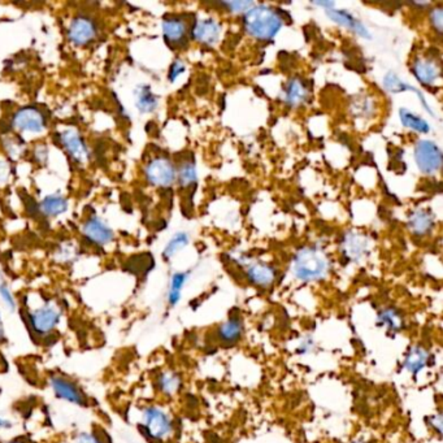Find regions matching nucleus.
Instances as JSON below:
<instances>
[{
    "mask_svg": "<svg viewBox=\"0 0 443 443\" xmlns=\"http://www.w3.org/2000/svg\"><path fill=\"white\" fill-rule=\"evenodd\" d=\"M242 333H243V325H242V321L238 317L227 320L225 324H223L218 328L217 331L218 338L224 343H234L242 337Z\"/></svg>",
    "mask_w": 443,
    "mask_h": 443,
    "instance_id": "23",
    "label": "nucleus"
},
{
    "mask_svg": "<svg viewBox=\"0 0 443 443\" xmlns=\"http://www.w3.org/2000/svg\"><path fill=\"white\" fill-rule=\"evenodd\" d=\"M61 144L66 149L69 156L77 163H86L89 160V150L86 147L84 138L75 129H66L60 134Z\"/></svg>",
    "mask_w": 443,
    "mask_h": 443,
    "instance_id": "13",
    "label": "nucleus"
},
{
    "mask_svg": "<svg viewBox=\"0 0 443 443\" xmlns=\"http://www.w3.org/2000/svg\"><path fill=\"white\" fill-rule=\"evenodd\" d=\"M283 98H285V103L287 105L299 107L308 99V87L306 86L303 80L294 77L286 84Z\"/></svg>",
    "mask_w": 443,
    "mask_h": 443,
    "instance_id": "16",
    "label": "nucleus"
},
{
    "mask_svg": "<svg viewBox=\"0 0 443 443\" xmlns=\"http://www.w3.org/2000/svg\"><path fill=\"white\" fill-rule=\"evenodd\" d=\"M48 381H50V387L57 399L70 405H78V407H87L89 405V400L84 390L70 378L54 375Z\"/></svg>",
    "mask_w": 443,
    "mask_h": 443,
    "instance_id": "6",
    "label": "nucleus"
},
{
    "mask_svg": "<svg viewBox=\"0 0 443 443\" xmlns=\"http://www.w3.org/2000/svg\"><path fill=\"white\" fill-rule=\"evenodd\" d=\"M430 20H432V25L437 30V33L442 31L443 15L442 8L441 7H435L430 12Z\"/></svg>",
    "mask_w": 443,
    "mask_h": 443,
    "instance_id": "35",
    "label": "nucleus"
},
{
    "mask_svg": "<svg viewBox=\"0 0 443 443\" xmlns=\"http://www.w3.org/2000/svg\"><path fill=\"white\" fill-rule=\"evenodd\" d=\"M326 16L331 21H334L336 24L340 25V27H345V28L352 30L354 33H356L359 37H361V38H372V36L368 31L366 25L360 20L356 19L352 13H350L349 10H334L333 8V10H326Z\"/></svg>",
    "mask_w": 443,
    "mask_h": 443,
    "instance_id": "14",
    "label": "nucleus"
},
{
    "mask_svg": "<svg viewBox=\"0 0 443 443\" xmlns=\"http://www.w3.org/2000/svg\"><path fill=\"white\" fill-rule=\"evenodd\" d=\"M292 271L296 278L306 283L320 281L329 272V260L319 248L303 247L294 257Z\"/></svg>",
    "mask_w": 443,
    "mask_h": 443,
    "instance_id": "2",
    "label": "nucleus"
},
{
    "mask_svg": "<svg viewBox=\"0 0 443 443\" xmlns=\"http://www.w3.org/2000/svg\"><path fill=\"white\" fill-rule=\"evenodd\" d=\"M352 443H366V442H361V441H356V442H352Z\"/></svg>",
    "mask_w": 443,
    "mask_h": 443,
    "instance_id": "40",
    "label": "nucleus"
},
{
    "mask_svg": "<svg viewBox=\"0 0 443 443\" xmlns=\"http://www.w3.org/2000/svg\"><path fill=\"white\" fill-rule=\"evenodd\" d=\"M158 389L164 396H173L176 394L181 387V378L174 372H163L156 380Z\"/></svg>",
    "mask_w": 443,
    "mask_h": 443,
    "instance_id": "25",
    "label": "nucleus"
},
{
    "mask_svg": "<svg viewBox=\"0 0 443 443\" xmlns=\"http://www.w3.org/2000/svg\"><path fill=\"white\" fill-rule=\"evenodd\" d=\"M415 161L420 172L433 176L442 167V151L437 143L421 140L415 146Z\"/></svg>",
    "mask_w": 443,
    "mask_h": 443,
    "instance_id": "5",
    "label": "nucleus"
},
{
    "mask_svg": "<svg viewBox=\"0 0 443 443\" xmlns=\"http://www.w3.org/2000/svg\"><path fill=\"white\" fill-rule=\"evenodd\" d=\"M13 125L21 132L39 134L46 130V119L36 107H24L13 116Z\"/></svg>",
    "mask_w": 443,
    "mask_h": 443,
    "instance_id": "8",
    "label": "nucleus"
},
{
    "mask_svg": "<svg viewBox=\"0 0 443 443\" xmlns=\"http://www.w3.org/2000/svg\"><path fill=\"white\" fill-rule=\"evenodd\" d=\"M177 179L179 181V185L182 188H188L191 186L193 183L197 182V168L195 164L193 161H186L181 165L179 172H177Z\"/></svg>",
    "mask_w": 443,
    "mask_h": 443,
    "instance_id": "30",
    "label": "nucleus"
},
{
    "mask_svg": "<svg viewBox=\"0 0 443 443\" xmlns=\"http://www.w3.org/2000/svg\"><path fill=\"white\" fill-rule=\"evenodd\" d=\"M283 19L278 10L265 4H257L243 16V27L248 36L257 40H272L283 28Z\"/></svg>",
    "mask_w": 443,
    "mask_h": 443,
    "instance_id": "1",
    "label": "nucleus"
},
{
    "mask_svg": "<svg viewBox=\"0 0 443 443\" xmlns=\"http://www.w3.org/2000/svg\"><path fill=\"white\" fill-rule=\"evenodd\" d=\"M135 107L142 114H151L158 108V98L152 93L151 87L140 85L134 91Z\"/></svg>",
    "mask_w": 443,
    "mask_h": 443,
    "instance_id": "20",
    "label": "nucleus"
},
{
    "mask_svg": "<svg viewBox=\"0 0 443 443\" xmlns=\"http://www.w3.org/2000/svg\"><path fill=\"white\" fill-rule=\"evenodd\" d=\"M246 274L250 283L260 287H269L276 280V271L271 265L264 263L248 265Z\"/></svg>",
    "mask_w": 443,
    "mask_h": 443,
    "instance_id": "17",
    "label": "nucleus"
},
{
    "mask_svg": "<svg viewBox=\"0 0 443 443\" xmlns=\"http://www.w3.org/2000/svg\"><path fill=\"white\" fill-rule=\"evenodd\" d=\"M161 28H163V36L170 45L177 46L188 38V33H189L188 24L186 21L179 17H170V19L164 20L161 24Z\"/></svg>",
    "mask_w": 443,
    "mask_h": 443,
    "instance_id": "15",
    "label": "nucleus"
},
{
    "mask_svg": "<svg viewBox=\"0 0 443 443\" xmlns=\"http://www.w3.org/2000/svg\"><path fill=\"white\" fill-rule=\"evenodd\" d=\"M221 34V27L215 19L199 20L191 29V37L204 46H215Z\"/></svg>",
    "mask_w": 443,
    "mask_h": 443,
    "instance_id": "12",
    "label": "nucleus"
},
{
    "mask_svg": "<svg viewBox=\"0 0 443 443\" xmlns=\"http://www.w3.org/2000/svg\"><path fill=\"white\" fill-rule=\"evenodd\" d=\"M77 443H112L110 435L105 432H81L77 435Z\"/></svg>",
    "mask_w": 443,
    "mask_h": 443,
    "instance_id": "31",
    "label": "nucleus"
},
{
    "mask_svg": "<svg viewBox=\"0 0 443 443\" xmlns=\"http://www.w3.org/2000/svg\"><path fill=\"white\" fill-rule=\"evenodd\" d=\"M61 321V311L52 303H45L28 312L27 325L37 337H46L57 329Z\"/></svg>",
    "mask_w": 443,
    "mask_h": 443,
    "instance_id": "4",
    "label": "nucleus"
},
{
    "mask_svg": "<svg viewBox=\"0 0 443 443\" xmlns=\"http://www.w3.org/2000/svg\"><path fill=\"white\" fill-rule=\"evenodd\" d=\"M399 120L405 128H408L411 130H415V132L421 133V134L430 132V125L428 123V121L424 120L423 117H420L419 114L411 112L407 108L399 110Z\"/></svg>",
    "mask_w": 443,
    "mask_h": 443,
    "instance_id": "22",
    "label": "nucleus"
},
{
    "mask_svg": "<svg viewBox=\"0 0 443 443\" xmlns=\"http://www.w3.org/2000/svg\"><path fill=\"white\" fill-rule=\"evenodd\" d=\"M12 426H13V424H12L10 419L0 415V430H10V429H12Z\"/></svg>",
    "mask_w": 443,
    "mask_h": 443,
    "instance_id": "36",
    "label": "nucleus"
},
{
    "mask_svg": "<svg viewBox=\"0 0 443 443\" xmlns=\"http://www.w3.org/2000/svg\"><path fill=\"white\" fill-rule=\"evenodd\" d=\"M82 232L86 238L95 245L105 246L114 241V230L99 217H89L84 224Z\"/></svg>",
    "mask_w": 443,
    "mask_h": 443,
    "instance_id": "11",
    "label": "nucleus"
},
{
    "mask_svg": "<svg viewBox=\"0 0 443 443\" xmlns=\"http://www.w3.org/2000/svg\"><path fill=\"white\" fill-rule=\"evenodd\" d=\"M408 227L416 236H426L434 227V216L428 209H416L408 218Z\"/></svg>",
    "mask_w": 443,
    "mask_h": 443,
    "instance_id": "18",
    "label": "nucleus"
},
{
    "mask_svg": "<svg viewBox=\"0 0 443 443\" xmlns=\"http://www.w3.org/2000/svg\"><path fill=\"white\" fill-rule=\"evenodd\" d=\"M315 6H317V7H324V8H326V10H329L334 8L336 3H333V1H315Z\"/></svg>",
    "mask_w": 443,
    "mask_h": 443,
    "instance_id": "37",
    "label": "nucleus"
},
{
    "mask_svg": "<svg viewBox=\"0 0 443 443\" xmlns=\"http://www.w3.org/2000/svg\"><path fill=\"white\" fill-rule=\"evenodd\" d=\"M428 361H429V352L421 346H414L408 351L403 366L412 375H417L428 366Z\"/></svg>",
    "mask_w": 443,
    "mask_h": 443,
    "instance_id": "21",
    "label": "nucleus"
},
{
    "mask_svg": "<svg viewBox=\"0 0 443 443\" xmlns=\"http://www.w3.org/2000/svg\"><path fill=\"white\" fill-rule=\"evenodd\" d=\"M39 208L45 216H60L68 209V200L61 195H48L40 202Z\"/></svg>",
    "mask_w": 443,
    "mask_h": 443,
    "instance_id": "24",
    "label": "nucleus"
},
{
    "mask_svg": "<svg viewBox=\"0 0 443 443\" xmlns=\"http://www.w3.org/2000/svg\"><path fill=\"white\" fill-rule=\"evenodd\" d=\"M412 73L420 84L433 86L441 80V64L434 59L420 57L412 64Z\"/></svg>",
    "mask_w": 443,
    "mask_h": 443,
    "instance_id": "10",
    "label": "nucleus"
},
{
    "mask_svg": "<svg viewBox=\"0 0 443 443\" xmlns=\"http://www.w3.org/2000/svg\"><path fill=\"white\" fill-rule=\"evenodd\" d=\"M190 238L188 236V233H183V232H179L176 233L174 236L170 238V242L165 246L164 251H163V256L165 259H170L173 257L174 255L179 253L182 248H185L186 246L189 245Z\"/></svg>",
    "mask_w": 443,
    "mask_h": 443,
    "instance_id": "28",
    "label": "nucleus"
},
{
    "mask_svg": "<svg viewBox=\"0 0 443 443\" xmlns=\"http://www.w3.org/2000/svg\"><path fill=\"white\" fill-rule=\"evenodd\" d=\"M224 6L233 13H241V12L246 13L251 7H254V3L253 1H229V3H224Z\"/></svg>",
    "mask_w": 443,
    "mask_h": 443,
    "instance_id": "33",
    "label": "nucleus"
},
{
    "mask_svg": "<svg viewBox=\"0 0 443 443\" xmlns=\"http://www.w3.org/2000/svg\"><path fill=\"white\" fill-rule=\"evenodd\" d=\"M0 301L4 303V306L10 310V312H15L17 310V303L13 296V294L10 292V287L6 283H0Z\"/></svg>",
    "mask_w": 443,
    "mask_h": 443,
    "instance_id": "32",
    "label": "nucleus"
},
{
    "mask_svg": "<svg viewBox=\"0 0 443 443\" xmlns=\"http://www.w3.org/2000/svg\"><path fill=\"white\" fill-rule=\"evenodd\" d=\"M6 336H4V329H3V322H1V316H0V340H4Z\"/></svg>",
    "mask_w": 443,
    "mask_h": 443,
    "instance_id": "38",
    "label": "nucleus"
},
{
    "mask_svg": "<svg viewBox=\"0 0 443 443\" xmlns=\"http://www.w3.org/2000/svg\"><path fill=\"white\" fill-rule=\"evenodd\" d=\"M141 433L153 442H161L167 440L173 432V423L170 415L156 405H149L142 411Z\"/></svg>",
    "mask_w": 443,
    "mask_h": 443,
    "instance_id": "3",
    "label": "nucleus"
},
{
    "mask_svg": "<svg viewBox=\"0 0 443 443\" xmlns=\"http://www.w3.org/2000/svg\"><path fill=\"white\" fill-rule=\"evenodd\" d=\"M378 324L382 326H386L387 329L391 330L394 333L403 329V325H405L402 315L396 311V308H391V307L380 312Z\"/></svg>",
    "mask_w": 443,
    "mask_h": 443,
    "instance_id": "26",
    "label": "nucleus"
},
{
    "mask_svg": "<svg viewBox=\"0 0 443 443\" xmlns=\"http://www.w3.org/2000/svg\"><path fill=\"white\" fill-rule=\"evenodd\" d=\"M96 37L94 21L86 16H78L72 20L68 29V38L76 46H86Z\"/></svg>",
    "mask_w": 443,
    "mask_h": 443,
    "instance_id": "9",
    "label": "nucleus"
},
{
    "mask_svg": "<svg viewBox=\"0 0 443 443\" xmlns=\"http://www.w3.org/2000/svg\"><path fill=\"white\" fill-rule=\"evenodd\" d=\"M4 443H30L28 441H25V440H22V438H15V440H12V441H8V442Z\"/></svg>",
    "mask_w": 443,
    "mask_h": 443,
    "instance_id": "39",
    "label": "nucleus"
},
{
    "mask_svg": "<svg viewBox=\"0 0 443 443\" xmlns=\"http://www.w3.org/2000/svg\"><path fill=\"white\" fill-rule=\"evenodd\" d=\"M186 280H188V273H183V272L174 273L172 276L170 292H168V302H170V306H176L179 302L181 292L186 283Z\"/></svg>",
    "mask_w": 443,
    "mask_h": 443,
    "instance_id": "29",
    "label": "nucleus"
},
{
    "mask_svg": "<svg viewBox=\"0 0 443 443\" xmlns=\"http://www.w3.org/2000/svg\"><path fill=\"white\" fill-rule=\"evenodd\" d=\"M384 87L391 94H400V93H405V91H414V93H416V90H417L414 86H411L410 84L405 82L403 80H400L393 72H389L385 78H384Z\"/></svg>",
    "mask_w": 443,
    "mask_h": 443,
    "instance_id": "27",
    "label": "nucleus"
},
{
    "mask_svg": "<svg viewBox=\"0 0 443 443\" xmlns=\"http://www.w3.org/2000/svg\"><path fill=\"white\" fill-rule=\"evenodd\" d=\"M343 253L351 260H361L368 253L367 239L358 233H349L343 238Z\"/></svg>",
    "mask_w": 443,
    "mask_h": 443,
    "instance_id": "19",
    "label": "nucleus"
},
{
    "mask_svg": "<svg viewBox=\"0 0 443 443\" xmlns=\"http://www.w3.org/2000/svg\"><path fill=\"white\" fill-rule=\"evenodd\" d=\"M146 179L156 188H170L177 179V170L167 158H155L149 161L144 170Z\"/></svg>",
    "mask_w": 443,
    "mask_h": 443,
    "instance_id": "7",
    "label": "nucleus"
},
{
    "mask_svg": "<svg viewBox=\"0 0 443 443\" xmlns=\"http://www.w3.org/2000/svg\"><path fill=\"white\" fill-rule=\"evenodd\" d=\"M185 64L181 61V60H176L170 68V73H168V80H170V82H174V81H177V78H179L183 72H185Z\"/></svg>",
    "mask_w": 443,
    "mask_h": 443,
    "instance_id": "34",
    "label": "nucleus"
}]
</instances>
